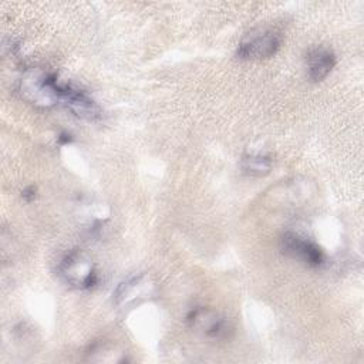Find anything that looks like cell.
<instances>
[{
    "label": "cell",
    "mask_w": 364,
    "mask_h": 364,
    "mask_svg": "<svg viewBox=\"0 0 364 364\" xmlns=\"http://www.w3.org/2000/svg\"><path fill=\"white\" fill-rule=\"evenodd\" d=\"M282 46V34L272 28L250 31L239 43L236 55L240 60H266L273 57Z\"/></svg>",
    "instance_id": "cell-3"
},
{
    "label": "cell",
    "mask_w": 364,
    "mask_h": 364,
    "mask_svg": "<svg viewBox=\"0 0 364 364\" xmlns=\"http://www.w3.org/2000/svg\"><path fill=\"white\" fill-rule=\"evenodd\" d=\"M186 320L193 331L210 340H226L233 331L229 320L225 316L208 307L192 309Z\"/></svg>",
    "instance_id": "cell-4"
},
{
    "label": "cell",
    "mask_w": 364,
    "mask_h": 364,
    "mask_svg": "<svg viewBox=\"0 0 364 364\" xmlns=\"http://www.w3.org/2000/svg\"><path fill=\"white\" fill-rule=\"evenodd\" d=\"M23 198L27 200V202H30V200H33L34 199V196H36V188L34 186H28V188H26L24 191H23Z\"/></svg>",
    "instance_id": "cell-10"
},
{
    "label": "cell",
    "mask_w": 364,
    "mask_h": 364,
    "mask_svg": "<svg viewBox=\"0 0 364 364\" xmlns=\"http://www.w3.org/2000/svg\"><path fill=\"white\" fill-rule=\"evenodd\" d=\"M280 245L284 255L304 263L309 267H320L326 260L323 250L314 242L299 233L286 232L280 239Z\"/></svg>",
    "instance_id": "cell-6"
},
{
    "label": "cell",
    "mask_w": 364,
    "mask_h": 364,
    "mask_svg": "<svg viewBox=\"0 0 364 364\" xmlns=\"http://www.w3.org/2000/svg\"><path fill=\"white\" fill-rule=\"evenodd\" d=\"M61 84L54 74L34 68L26 71L18 80V92L30 104L48 108L60 102Z\"/></svg>",
    "instance_id": "cell-1"
},
{
    "label": "cell",
    "mask_w": 364,
    "mask_h": 364,
    "mask_svg": "<svg viewBox=\"0 0 364 364\" xmlns=\"http://www.w3.org/2000/svg\"><path fill=\"white\" fill-rule=\"evenodd\" d=\"M58 277L74 289H90L97 283V269L92 259L81 250L67 252L57 264Z\"/></svg>",
    "instance_id": "cell-2"
},
{
    "label": "cell",
    "mask_w": 364,
    "mask_h": 364,
    "mask_svg": "<svg viewBox=\"0 0 364 364\" xmlns=\"http://www.w3.org/2000/svg\"><path fill=\"white\" fill-rule=\"evenodd\" d=\"M336 65V54L327 47H314L306 55L307 75L311 81L324 80Z\"/></svg>",
    "instance_id": "cell-8"
},
{
    "label": "cell",
    "mask_w": 364,
    "mask_h": 364,
    "mask_svg": "<svg viewBox=\"0 0 364 364\" xmlns=\"http://www.w3.org/2000/svg\"><path fill=\"white\" fill-rule=\"evenodd\" d=\"M155 283L154 280L145 274H134L128 279L122 280L114 291V303L121 309L134 307L155 294Z\"/></svg>",
    "instance_id": "cell-5"
},
{
    "label": "cell",
    "mask_w": 364,
    "mask_h": 364,
    "mask_svg": "<svg viewBox=\"0 0 364 364\" xmlns=\"http://www.w3.org/2000/svg\"><path fill=\"white\" fill-rule=\"evenodd\" d=\"M60 102L80 118L94 121L101 117L100 105L84 90L70 82L61 84Z\"/></svg>",
    "instance_id": "cell-7"
},
{
    "label": "cell",
    "mask_w": 364,
    "mask_h": 364,
    "mask_svg": "<svg viewBox=\"0 0 364 364\" xmlns=\"http://www.w3.org/2000/svg\"><path fill=\"white\" fill-rule=\"evenodd\" d=\"M240 166L243 172L252 176H263L267 175L273 166V158L269 154L253 152L247 154L242 158Z\"/></svg>",
    "instance_id": "cell-9"
}]
</instances>
